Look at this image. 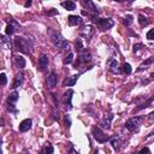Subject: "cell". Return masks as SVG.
Masks as SVG:
<instances>
[{
	"instance_id": "20",
	"label": "cell",
	"mask_w": 154,
	"mask_h": 154,
	"mask_svg": "<svg viewBox=\"0 0 154 154\" xmlns=\"http://www.w3.org/2000/svg\"><path fill=\"white\" fill-rule=\"evenodd\" d=\"M0 40H1V46H2L4 48H6V49H11L12 43H11V41H10V38H8V37H6L5 35H1Z\"/></svg>"
},
{
	"instance_id": "9",
	"label": "cell",
	"mask_w": 154,
	"mask_h": 154,
	"mask_svg": "<svg viewBox=\"0 0 154 154\" xmlns=\"http://www.w3.org/2000/svg\"><path fill=\"white\" fill-rule=\"evenodd\" d=\"M107 67H108L109 71L113 72V73H120L118 60H116L114 58H109V59L107 60Z\"/></svg>"
},
{
	"instance_id": "40",
	"label": "cell",
	"mask_w": 154,
	"mask_h": 154,
	"mask_svg": "<svg viewBox=\"0 0 154 154\" xmlns=\"http://www.w3.org/2000/svg\"><path fill=\"white\" fill-rule=\"evenodd\" d=\"M38 154H46V153H45V152H43V150H42V149H41V152H40V153H38Z\"/></svg>"
},
{
	"instance_id": "39",
	"label": "cell",
	"mask_w": 154,
	"mask_h": 154,
	"mask_svg": "<svg viewBox=\"0 0 154 154\" xmlns=\"http://www.w3.org/2000/svg\"><path fill=\"white\" fill-rule=\"evenodd\" d=\"M22 154H30V153H29V152H28V150H26V149H24V150H23V153H22Z\"/></svg>"
},
{
	"instance_id": "13",
	"label": "cell",
	"mask_w": 154,
	"mask_h": 154,
	"mask_svg": "<svg viewBox=\"0 0 154 154\" xmlns=\"http://www.w3.org/2000/svg\"><path fill=\"white\" fill-rule=\"evenodd\" d=\"M31 124H32L31 119H24V120L19 124V131H20V132H25V131H28V130L31 128Z\"/></svg>"
},
{
	"instance_id": "36",
	"label": "cell",
	"mask_w": 154,
	"mask_h": 154,
	"mask_svg": "<svg viewBox=\"0 0 154 154\" xmlns=\"http://www.w3.org/2000/svg\"><path fill=\"white\" fill-rule=\"evenodd\" d=\"M57 13H58V11H57V10H54V8H51V11H48V12H47V14H48V16H53V14H57Z\"/></svg>"
},
{
	"instance_id": "1",
	"label": "cell",
	"mask_w": 154,
	"mask_h": 154,
	"mask_svg": "<svg viewBox=\"0 0 154 154\" xmlns=\"http://www.w3.org/2000/svg\"><path fill=\"white\" fill-rule=\"evenodd\" d=\"M49 35H51V41H52V43H53L57 48H59V49H61V51H69V49H70V46H69L67 41L63 37V35H61L59 31L49 30Z\"/></svg>"
},
{
	"instance_id": "28",
	"label": "cell",
	"mask_w": 154,
	"mask_h": 154,
	"mask_svg": "<svg viewBox=\"0 0 154 154\" xmlns=\"http://www.w3.org/2000/svg\"><path fill=\"white\" fill-rule=\"evenodd\" d=\"M72 60H73V53L70 52V53L66 55V58L64 59V64H71Z\"/></svg>"
},
{
	"instance_id": "22",
	"label": "cell",
	"mask_w": 154,
	"mask_h": 154,
	"mask_svg": "<svg viewBox=\"0 0 154 154\" xmlns=\"http://www.w3.org/2000/svg\"><path fill=\"white\" fill-rule=\"evenodd\" d=\"M22 83H23V75H22V73H19V75H17V76L14 77V81H13L12 88H13V89H16V88H18Z\"/></svg>"
},
{
	"instance_id": "8",
	"label": "cell",
	"mask_w": 154,
	"mask_h": 154,
	"mask_svg": "<svg viewBox=\"0 0 154 154\" xmlns=\"http://www.w3.org/2000/svg\"><path fill=\"white\" fill-rule=\"evenodd\" d=\"M97 24L100 25V28L102 30H107V29H109L114 25V20L112 18H100Z\"/></svg>"
},
{
	"instance_id": "23",
	"label": "cell",
	"mask_w": 154,
	"mask_h": 154,
	"mask_svg": "<svg viewBox=\"0 0 154 154\" xmlns=\"http://www.w3.org/2000/svg\"><path fill=\"white\" fill-rule=\"evenodd\" d=\"M77 78H78V75L71 76L69 79H66V81L64 82V84H65V85H67V87H72V85H75V83L77 82Z\"/></svg>"
},
{
	"instance_id": "26",
	"label": "cell",
	"mask_w": 154,
	"mask_h": 154,
	"mask_svg": "<svg viewBox=\"0 0 154 154\" xmlns=\"http://www.w3.org/2000/svg\"><path fill=\"white\" fill-rule=\"evenodd\" d=\"M138 23H140L141 26L147 25V24H148V19H147V17H144L143 14H140V16H138Z\"/></svg>"
},
{
	"instance_id": "5",
	"label": "cell",
	"mask_w": 154,
	"mask_h": 154,
	"mask_svg": "<svg viewBox=\"0 0 154 154\" xmlns=\"http://www.w3.org/2000/svg\"><path fill=\"white\" fill-rule=\"evenodd\" d=\"M18 30H20V25H19L14 19H10V22H8L7 26H6L5 34H6L7 36H11V35H13L16 31H18Z\"/></svg>"
},
{
	"instance_id": "27",
	"label": "cell",
	"mask_w": 154,
	"mask_h": 154,
	"mask_svg": "<svg viewBox=\"0 0 154 154\" xmlns=\"http://www.w3.org/2000/svg\"><path fill=\"white\" fill-rule=\"evenodd\" d=\"M123 71L126 73V75H130L132 72V69H131V65L129 63H124L123 64Z\"/></svg>"
},
{
	"instance_id": "16",
	"label": "cell",
	"mask_w": 154,
	"mask_h": 154,
	"mask_svg": "<svg viewBox=\"0 0 154 154\" xmlns=\"http://www.w3.org/2000/svg\"><path fill=\"white\" fill-rule=\"evenodd\" d=\"M124 142H123V140L122 138H119V137H116V138H113V140H111V144H112V147L118 152L124 144H123Z\"/></svg>"
},
{
	"instance_id": "29",
	"label": "cell",
	"mask_w": 154,
	"mask_h": 154,
	"mask_svg": "<svg viewBox=\"0 0 154 154\" xmlns=\"http://www.w3.org/2000/svg\"><path fill=\"white\" fill-rule=\"evenodd\" d=\"M76 49H78L79 52H82V51H83V45H82L81 38H78V40L76 41Z\"/></svg>"
},
{
	"instance_id": "10",
	"label": "cell",
	"mask_w": 154,
	"mask_h": 154,
	"mask_svg": "<svg viewBox=\"0 0 154 154\" xmlns=\"http://www.w3.org/2000/svg\"><path fill=\"white\" fill-rule=\"evenodd\" d=\"M90 59H91L90 52L87 51V49H83V51L81 52V54H79V60H78V63H76V67H77V65H78L79 63H87V61H90Z\"/></svg>"
},
{
	"instance_id": "11",
	"label": "cell",
	"mask_w": 154,
	"mask_h": 154,
	"mask_svg": "<svg viewBox=\"0 0 154 154\" xmlns=\"http://www.w3.org/2000/svg\"><path fill=\"white\" fill-rule=\"evenodd\" d=\"M47 66H48V57L46 54H42L38 58V70L40 71H45Z\"/></svg>"
},
{
	"instance_id": "18",
	"label": "cell",
	"mask_w": 154,
	"mask_h": 154,
	"mask_svg": "<svg viewBox=\"0 0 154 154\" xmlns=\"http://www.w3.org/2000/svg\"><path fill=\"white\" fill-rule=\"evenodd\" d=\"M82 4H83V5H84L89 11H91V12H94V13H97V12H99V10H97L96 5H95L93 1H89V0H87V1H85V0H84Z\"/></svg>"
},
{
	"instance_id": "41",
	"label": "cell",
	"mask_w": 154,
	"mask_h": 154,
	"mask_svg": "<svg viewBox=\"0 0 154 154\" xmlns=\"http://www.w3.org/2000/svg\"><path fill=\"white\" fill-rule=\"evenodd\" d=\"M150 77H152V78H154V72H153V73L150 75Z\"/></svg>"
},
{
	"instance_id": "37",
	"label": "cell",
	"mask_w": 154,
	"mask_h": 154,
	"mask_svg": "<svg viewBox=\"0 0 154 154\" xmlns=\"http://www.w3.org/2000/svg\"><path fill=\"white\" fill-rule=\"evenodd\" d=\"M148 119H149V120H153V119H154V112H152V113L149 114V117H148Z\"/></svg>"
},
{
	"instance_id": "34",
	"label": "cell",
	"mask_w": 154,
	"mask_h": 154,
	"mask_svg": "<svg viewBox=\"0 0 154 154\" xmlns=\"http://www.w3.org/2000/svg\"><path fill=\"white\" fill-rule=\"evenodd\" d=\"M141 48H142V43H136V45H134V52H135V53H137Z\"/></svg>"
},
{
	"instance_id": "32",
	"label": "cell",
	"mask_w": 154,
	"mask_h": 154,
	"mask_svg": "<svg viewBox=\"0 0 154 154\" xmlns=\"http://www.w3.org/2000/svg\"><path fill=\"white\" fill-rule=\"evenodd\" d=\"M138 154H150V149L148 147H144L138 152Z\"/></svg>"
},
{
	"instance_id": "42",
	"label": "cell",
	"mask_w": 154,
	"mask_h": 154,
	"mask_svg": "<svg viewBox=\"0 0 154 154\" xmlns=\"http://www.w3.org/2000/svg\"><path fill=\"white\" fill-rule=\"evenodd\" d=\"M94 154H99V150H95V153Z\"/></svg>"
},
{
	"instance_id": "17",
	"label": "cell",
	"mask_w": 154,
	"mask_h": 154,
	"mask_svg": "<svg viewBox=\"0 0 154 154\" xmlns=\"http://www.w3.org/2000/svg\"><path fill=\"white\" fill-rule=\"evenodd\" d=\"M47 84L49 88H54L57 85V75L55 72H51V75L47 78Z\"/></svg>"
},
{
	"instance_id": "15",
	"label": "cell",
	"mask_w": 154,
	"mask_h": 154,
	"mask_svg": "<svg viewBox=\"0 0 154 154\" xmlns=\"http://www.w3.org/2000/svg\"><path fill=\"white\" fill-rule=\"evenodd\" d=\"M14 64H16V66H17L18 69H24L25 65H26L25 59H24L22 55H19V54L14 57Z\"/></svg>"
},
{
	"instance_id": "31",
	"label": "cell",
	"mask_w": 154,
	"mask_h": 154,
	"mask_svg": "<svg viewBox=\"0 0 154 154\" xmlns=\"http://www.w3.org/2000/svg\"><path fill=\"white\" fill-rule=\"evenodd\" d=\"M147 38H148V40H154V29H150V30L147 32Z\"/></svg>"
},
{
	"instance_id": "21",
	"label": "cell",
	"mask_w": 154,
	"mask_h": 154,
	"mask_svg": "<svg viewBox=\"0 0 154 154\" xmlns=\"http://www.w3.org/2000/svg\"><path fill=\"white\" fill-rule=\"evenodd\" d=\"M61 6L67 11H73L76 8V4L73 1H64L61 2Z\"/></svg>"
},
{
	"instance_id": "14",
	"label": "cell",
	"mask_w": 154,
	"mask_h": 154,
	"mask_svg": "<svg viewBox=\"0 0 154 154\" xmlns=\"http://www.w3.org/2000/svg\"><path fill=\"white\" fill-rule=\"evenodd\" d=\"M67 22H69V25L76 26V25H79L82 23V18L79 16H69Z\"/></svg>"
},
{
	"instance_id": "7",
	"label": "cell",
	"mask_w": 154,
	"mask_h": 154,
	"mask_svg": "<svg viewBox=\"0 0 154 154\" xmlns=\"http://www.w3.org/2000/svg\"><path fill=\"white\" fill-rule=\"evenodd\" d=\"M72 95H73V90H72V89H69V90L63 95V101H64L65 108H66L67 111H70V109L72 108V103H71Z\"/></svg>"
},
{
	"instance_id": "12",
	"label": "cell",
	"mask_w": 154,
	"mask_h": 154,
	"mask_svg": "<svg viewBox=\"0 0 154 154\" xmlns=\"http://www.w3.org/2000/svg\"><path fill=\"white\" fill-rule=\"evenodd\" d=\"M112 119H113V114L109 113L108 116H105V117L101 119L100 124L102 125V128H105V129H109V128H111V122H112Z\"/></svg>"
},
{
	"instance_id": "2",
	"label": "cell",
	"mask_w": 154,
	"mask_h": 154,
	"mask_svg": "<svg viewBox=\"0 0 154 154\" xmlns=\"http://www.w3.org/2000/svg\"><path fill=\"white\" fill-rule=\"evenodd\" d=\"M14 45L17 46V48L25 54H31L32 53V42L26 40L25 37L22 36H17L14 38Z\"/></svg>"
},
{
	"instance_id": "35",
	"label": "cell",
	"mask_w": 154,
	"mask_h": 154,
	"mask_svg": "<svg viewBox=\"0 0 154 154\" xmlns=\"http://www.w3.org/2000/svg\"><path fill=\"white\" fill-rule=\"evenodd\" d=\"M69 144H70V152H69V154H78L77 150L73 148V146H72L71 143H69Z\"/></svg>"
},
{
	"instance_id": "25",
	"label": "cell",
	"mask_w": 154,
	"mask_h": 154,
	"mask_svg": "<svg viewBox=\"0 0 154 154\" xmlns=\"http://www.w3.org/2000/svg\"><path fill=\"white\" fill-rule=\"evenodd\" d=\"M123 23H124V25H125V26H129V25H131V24H132V16H131V14H128V16H125V17H124V20H123Z\"/></svg>"
},
{
	"instance_id": "38",
	"label": "cell",
	"mask_w": 154,
	"mask_h": 154,
	"mask_svg": "<svg viewBox=\"0 0 154 154\" xmlns=\"http://www.w3.org/2000/svg\"><path fill=\"white\" fill-rule=\"evenodd\" d=\"M30 5H31V1H26V2H25V7H29Z\"/></svg>"
},
{
	"instance_id": "19",
	"label": "cell",
	"mask_w": 154,
	"mask_h": 154,
	"mask_svg": "<svg viewBox=\"0 0 154 154\" xmlns=\"http://www.w3.org/2000/svg\"><path fill=\"white\" fill-rule=\"evenodd\" d=\"M17 100H18V93L14 90V91H12V93L8 95V105H11V108H12V109H14L13 106H14V103L17 102Z\"/></svg>"
},
{
	"instance_id": "30",
	"label": "cell",
	"mask_w": 154,
	"mask_h": 154,
	"mask_svg": "<svg viewBox=\"0 0 154 154\" xmlns=\"http://www.w3.org/2000/svg\"><path fill=\"white\" fill-rule=\"evenodd\" d=\"M0 78H1V85H6V83H7V77H6V75H5V73H1V75H0Z\"/></svg>"
},
{
	"instance_id": "24",
	"label": "cell",
	"mask_w": 154,
	"mask_h": 154,
	"mask_svg": "<svg viewBox=\"0 0 154 154\" xmlns=\"http://www.w3.org/2000/svg\"><path fill=\"white\" fill-rule=\"evenodd\" d=\"M42 150L46 153V154H53V152H54V148H53V146L51 144V143H47L43 148H42Z\"/></svg>"
},
{
	"instance_id": "4",
	"label": "cell",
	"mask_w": 154,
	"mask_h": 154,
	"mask_svg": "<svg viewBox=\"0 0 154 154\" xmlns=\"http://www.w3.org/2000/svg\"><path fill=\"white\" fill-rule=\"evenodd\" d=\"M91 134H93V137H94L97 142H100V143H103V142H106V141L108 140V136H106L105 132H103L99 126H94V128L91 129Z\"/></svg>"
},
{
	"instance_id": "6",
	"label": "cell",
	"mask_w": 154,
	"mask_h": 154,
	"mask_svg": "<svg viewBox=\"0 0 154 154\" xmlns=\"http://www.w3.org/2000/svg\"><path fill=\"white\" fill-rule=\"evenodd\" d=\"M94 28L91 25H84L81 30H79V36H82L83 38H87V40H90L91 36L94 35Z\"/></svg>"
},
{
	"instance_id": "3",
	"label": "cell",
	"mask_w": 154,
	"mask_h": 154,
	"mask_svg": "<svg viewBox=\"0 0 154 154\" xmlns=\"http://www.w3.org/2000/svg\"><path fill=\"white\" fill-rule=\"evenodd\" d=\"M140 124H141V118L138 117H135V118H130L129 120H126L125 123V128L129 130V131H135L137 132L138 129H140Z\"/></svg>"
},
{
	"instance_id": "33",
	"label": "cell",
	"mask_w": 154,
	"mask_h": 154,
	"mask_svg": "<svg viewBox=\"0 0 154 154\" xmlns=\"http://www.w3.org/2000/svg\"><path fill=\"white\" fill-rule=\"evenodd\" d=\"M64 119H65V124H66V126H67V128H70V125H71V119H70V116H69V114H66Z\"/></svg>"
}]
</instances>
